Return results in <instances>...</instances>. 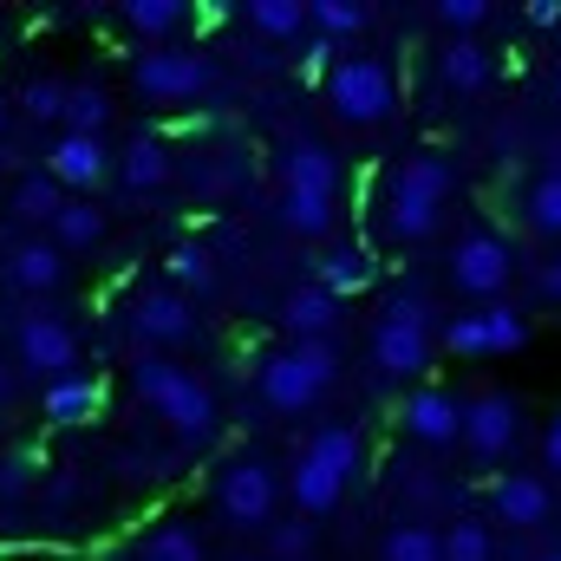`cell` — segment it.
Listing matches in <instances>:
<instances>
[{
  "instance_id": "1",
  "label": "cell",
  "mask_w": 561,
  "mask_h": 561,
  "mask_svg": "<svg viewBox=\"0 0 561 561\" xmlns=\"http://www.w3.org/2000/svg\"><path fill=\"white\" fill-rule=\"evenodd\" d=\"M131 392H138L144 405L163 419V431L176 437V444H209L216 437V392L190 373V366H176L170 353H138L131 359Z\"/></svg>"
},
{
  "instance_id": "2",
  "label": "cell",
  "mask_w": 561,
  "mask_h": 561,
  "mask_svg": "<svg viewBox=\"0 0 561 561\" xmlns=\"http://www.w3.org/2000/svg\"><path fill=\"white\" fill-rule=\"evenodd\" d=\"M333 379H340V346L333 340H294V346L262 353V366H255V392H262V405L280 412V419L313 412Z\"/></svg>"
},
{
  "instance_id": "3",
  "label": "cell",
  "mask_w": 561,
  "mask_h": 561,
  "mask_svg": "<svg viewBox=\"0 0 561 561\" xmlns=\"http://www.w3.org/2000/svg\"><path fill=\"white\" fill-rule=\"evenodd\" d=\"M450 163L437 157V150H419V157H405L392 176H386V236L392 242H424V236H437V222H444V203H450Z\"/></svg>"
},
{
  "instance_id": "4",
  "label": "cell",
  "mask_w": 561,
  "mask_h": 561,
  "mask_svg": "<svg viewBox=\"0 0 561 561\" xmlns=\"http://www.w3.org/2000/svg\"><path fill=\"white\" fill-rule=\"evenodd\" d=\"M353 470H359V431H353V424H320V431L307 437V450L294 457L287 490H294V503H300L307 516H327V510H340Z\"/></svg>"
},
{
  "instance_id": "5",
  "label": "cell",
  "mask_w": 561,
  "mask_h": 561,
  "mask_svg": "<svg viewBox=\"0 0 561 561\" xmlns=\"http://www.w3.org/2000/svg\"><path fill=\"white\" fill-rule=\"evenodd\" d=\"M327 112L340 125H386L399 112V72L373 53H346L333 72H327Z\"/></svg>"
},
{
  "instance_id": "6",
  "label": "cell",
  "mask_w": 561,
  "mask_h": 561,
  "mask_svg": "<svg viewBox=\"0 0 561 561\" xmlns=\"http://www.w3.org/2000/svg\"><path fill=\"white\" fill-rule=\"evenodd\" d=\"M209 503L229 529H275V503H280V483H275V463L262 457H229L209 483Z\"/></svg>"
},
{
  "instance_id": "7",
  "label": "cell",
  "mask_w": 561,
  "mask_h": 561,
  "mask_svg": "<svg viewBox=\"0 0 561 561\" xmlns=\"http://www.w3.org/2000/svg\"><path fill=\"white\" fill-rule=\"evenodd\" d=\"M13 366H20V379H46V386L79 379V340H72V327L53 320V313H20L13 320Z\"/></svg>"
},
{
  "instance_id": "8",
  "label": "cell",
  "mask_w": 561,
  "mask_h": 561,
  "mask_svg": "<svg viewBox=\"0 0 561 561\" xmlns=\"http://www.w3.org/2000/svg\"><path fill=\"white\" fill-rule=\"evenodd\" d=\"M444 346L457 359H496V353H523L529 346V320L496 300V307H470V313H450L444 320Z\"/></svg>"
},
{
  "instance_id": "9",
  "label": "cell",
  "mask_w": 561,
  "mask_h": 561,
  "mask_svg": "<svg viewBox=\"0 0 561 561\" xmlns=\"http://www.w3.org/2000/svg\"><path fill=\"white\" fill-rule=\"evenodd\" d=\"M209 59L203 53H183V46H150L138 53V66H131V85H138V99L150 105H190V99H203L209 92Z\"/></svg>"
},
{
  "instance_id": "10",
  "label": "cell",
  "mask_w": 561,
  "mask_h": 561,
  "mask_svg": "<svg viewBox=\"0 0 561 561\" xmlns=\"http://www.w3.org/2000/svg\"><path fill=\"white\" fill-rule=\"evenodd\" d=\"M450 280H457L477 307H496L503 287L516 280V249H510L496 229H470V236L450 249Z\"/></svg>"
},
{
  "instance_id": "11",
  "label": "cell",
  "mask_w": 561,
  "mask_h": 561,
  "mask_svg": "<svg viewBox=\"0 0 561 561\" xmlns=\"http://www.w3.org/2000/svg\"><path fill=\"white\" fill-rule=\"evenodd\" d=\"M131 333L144 340V353H170V359L203 340L196 307H190V294H176V287H144L138 300H131Z\"/></svg>"
},
{
  "instance_id": "12",
  "label": "cell",
  "mask_w": 561,
  "mask_h": 561,
  "mask_svg": "<svg viewBox=\"0 0 561 561\" xmlns=\"http://www.w3.org/2000/svg\"><path fill=\"white\" fill-rule=\"evenodd\" d=\"M516 437H523V405H516L510 392H477V399H463V450H470L477 463H503V457L516 450Z\"/></svg>"
},
{
  "instance_id": "13",
  "label": "cell",
  "mask_w": 561,
  "mask_h": 561,
  "mask_svg": "<svg viewBox=\"0 0 561 561\" xmlns=\"http://www.w3.org/2000/svg\"><path fill=\"white\" fill-rule=\"evenodd\" d=\"M490 516H496L503 529H516V536L549 529V523H556V490H549V477H536V470H503V477L490 483Z\"/></svg>"
},
{
  "instance_id": "14",
  "label": "cell",
  "mask_w": 561,
  "mask_h": 561,
  "mask_svg": "<svg viewBox=\"0 0 561 561\" xmlns=\"http://www.w3.org/2000/svg\"><path fill=\"white\" fill-rule=\"evenodd\" d=\"M399 424L424 450H450V444H463V399L444 392V386H412L405 405H399Z\"/></svg>"
},
{
  "instance_id": "15",
  "label": "cell",
  "mask_w": 561,
  "mask_h": 561,
  "mask_svg": "<svg viewBox=\"0 0 561 561\" xmlns=\"http://www.w3.org/2000/svg\"><path fill=\"white\" fill-rule=\"evenodd\" d=\"M424 366H431V333L424 327H399V320L373 327V373L379 379H424Z\"/></svg>"
},
{
  "instance_id": "16",
  "label": "cell",
  "mask_w": 561,
  "mask_h": 561,
  "mask_svg": "<svg viewBox=\"0 0 561 561\" xmlns=\"http://www.w3.org/2000/svg\"><path fill=\"white\" fill-rule=\"evenodd\" d=\"M46 176L72 196V190L105 183V176H112V157H105V144H99V138H72V131H59L53 150H46Z\"/></svg>"
},
{
  "instance_id": "17",
  "label": "cell",
  "mask_w": 561,
  "mask_h": 561,
  "mask_svg": "<svg viewBox=\"0 0 561 561\" xmlns=\"http://www.w3.org/2000/svg\"><path fill=\"white\" fill-rule=\"evenodd\" d=\"M66 280V255L46 242V236H20L7 249V287L13 294H53Z\"/></svg>"
},
{
  "instance_id": "18",
  "label": "cell",
  "mask_w": 561,
  "mask_h": 561,
  "mask_svg": "<svg viewBox=\"0 0 561 561\" xmlns=\"http://www.w3.org/2000/svg\"><path fill=\"white\" fill-rule=\"evenodd\" d=\"M280 190H320V196H340V157L313 138L280 144Z\"/></svg>"
},
{
  "instance_id": "19",
  "label": "cell",
  "mask_w": 561,
  "mask_h": 561,
  "mask_svg": "<svg viewBox=\"0 0 561 561\" xmlns=\"http://www.w3.org/2000/svg\"><path fill=\"white\" fill-rule=\"evenodd\" d=\"M66 203H72V196H66L46 170L20 176V183L7 190V216H13V229H53V216H59Z\"/></svg>"
},
{
  "instance_id": "20",
  "label": "cell",
  "mask_w": 561,
  "mask_h": 561,
  "mask_svg": "<svg viewBox=\"0 0 561 561\" xmlns=\"http://www.w3.org/2000/svg\"><path fill=\"white\" fill-rule=\"evenodd\" d=\"M280 327L294 333V340H333V327H340V300L313 280V287H294L287 300H280Z\"/></svg>"
},
{
  "instance_id": "21",
  "label": "cell",
  "mask_w": 561,
  "mask_h": 561,
  "mask_svg": "<svg viewBox=\"0 0 561 561\" xmlns=\"http://www.w3.org/2000/svg\"><path fill=\"white\" fill-rule=\"evenodd\" d=\"M170 176H176V157H170V144H163V138H150V131H144V138H131V144H125L118 183H125L131 196H150V190H163Z\"/></svg>"
},
{
  "instance_id": "22",
  "label": "cell",
  "mask_w": 561,
  "mask_h": 561,
  "mask_svg": "<svg viewBox=\"0 0 561 561\" xmlns=\"http://www.w3.org/2000/svg\"><path fill=\"white\" fill-rule=\"evenodd\" d=\"M39 483H46V457H39V444H13V450L0 457V516L26 510V503L39 496Z\"/></svg>"
},
{
  "instance_id": "23",
  "label": "cell",
  "mask_w": 561,
  "mask_h": 561,
  "mask_svg": "<svg viewBox=\"0 0 561 561\" xmlns=\"http://www.w3.org/2000/svg\"><path fill=\"white\" fill-rule=\"evenodd\" d=\"M379 275V262L366 255V242H333L327 255H320V287L333 294V300H346V294H366Z\"/></svg>"
},
{
  "instance_id": "24",
  "label": "cell",
  "mask_w": 561,
  "mask_h": 561,
  "mask_svg": "<svg viewBox=\"0 0 561 561\" xmlns=\"http://www.w3.org/2000/svg\"><path fill=\"white\" fill-rule=\"evenodd\" d=\"M125 561H203V536L183 516H163V523H150L138 542L125 549Z\"/></svg>"
},
{
  "instance_id": "25",
  "label": "cell",
  "mask_w": 561,
  "mask_h": 561,
  "mask_svg": "<svg viewBox=\"0 0 561 561\" xmlns=\"http://www.w3.org/2000/svg\"><path fill=\"white\" fill-rule=\"evenodd\" d=\"M105 412V386L99 379H59V386H46V419L59 424V431H72V424H92Z\"/></svg>"
},
{
  "instance_id": "26",
  "label": "cell",
  "mask_w": 561,
  "mask_h": 561,
  "mask_svg": "<svg viewBox=\"0 0 561 561\" xmlns=\"http://www.w3.org/2000/svg\"><path fill=\"white\" fill-rule=\"evenodd\" d=\"M437 72H444L450 92H483V85L496 79V59H490V46H477V39H450V46L437 53Z\"/></svg>"
},
{
  "instance_id": "27",
  "label": "cell",
  "mask_w": 561,
  "mask_h": 561,
  "mask_svg": "<svg viewBox=\"0 0 561 561\" xmlns=\"http://www.w3.org/2000/svg\"><path fill=\"white\" fill-rule=\"evenodd\" d=\"M46 242H53L59 255H85V249H99V242H105V209H92V203H79V196H72V203L53 216Z\"/></svg>"
},
{
  "instance_id": "28",
  "label": "cell",
  "mask_w": 561,
  "mask_h": 561,
  "mask_svg": "<svg viewBox=\"0 0 561 561\" xmlns=\"http://www.w3.org/2000/svg\"><path fill=\"white\" fill-rule=\"evenodd\" d=\"M280 222L294 236H333V216H340V196H320V190H280Z\"/></svg>"
},
{
  "instance_id": "29",
  "label": "cell",
  "mask_w": 561,
  "mask_h": 561,
  "mask_svg": "<svg viewBox=\"0 0 561 561\" xmlns=\"http://www.w3.org/2000/svg\"><path fill=\"white\" fill-rule=\"evenodd\" d=\"M105 125H112V92H105L99 79H72V99H66V125H59V131L99 138Z\"/></svg>"
},
{
  "instance_id": "30",
  "label": "cell",
  "mask_w": 561,
  "mask_h": 561,
  "mask_svg": "<svg viewBox=\"0 0 561 561\" xmlns=\"http://www.w3.org/2000/svg\"><path fill=\"white\" fill-rule=\"evenodd\" d=\"M85 503H92V490H85L79 470H46V483H39V516H46L53 529H66Z\"/></svg>"
},
{
  "instance_id": "31",
  "label": "cell",
  "mask_w": 561,
  "mask_h": 561,
  "mask_svg": "<svg viewBox=\"0 0 561 561\" xmlns=\"http://www.w3.org/2000/svg\"><path fill=\"white\" fill-rule=\"evenodd\" d=\"M379 556H386V561H444V536H437L424 516H405V523H392V529H386Z\"/></svg>"
},
{
  "instance_id": "32",
  "label": "cell",
  "mask_w": 561,
  "mask_h": 561,
  "mask_svg": "<svg viewBox=\"0 0 561 561\" xmlns=\"http://www.w3.org/2000/svg\"><path fill=\"white\" fill-rule=\"evenodd\" d=\"M125 26L144 39H170L190 26V0H125Z\"/></svg>"
},
{
  "instance_id": "33",
  "label": "cell",
  "mask_w": 561,
  "mask_h": 561,
  "mask_svg": "<svg viewBox=\"0 0 561 561\" xmlns=\"http://www.w3.org/2000/svg\"><path fill=\"white\" fill-rule=\"evenodd\" d=\"M307 26L340 46V39H353V33L373 26V7H359V0H313V7H307Z\"/></svg>"
},
{
  "instance_id": "34",
  "label": "cell",
  "mask_w": 561,
  "mask_h": 561,
  "mask_svg": "<svg viewBox=\"0 0 561 561\" xmlns=\"http://www.w3.org/2000/svg\"><path fill=\"white\" fill-rule=\"evenodd\" d=\"M66 99H72V79L39 72V79L20 85V118H33V125H66Z\"/></svg>"
},
{
  "instance_id": "35",
  "label": "cell",
  "mask_w": 561,
  "mask_h": 561,
  "mask_svg": "<svg viewBox=\"0 0 561 561\" xmlns=\"http://www.w3.org/2000/svg\"><path fill=\"white\" fill-rule=\"evenodd\" d=\"M249 20H255L262 39H300L307 33V0H255Z\"/></svg>"
},
{
  "instance_id": "36",
  "label": "cell",
  "mask_w": 561,
  "mask_h": 561,
  "mask_svg": "<svg viewBox=\"0 0 561 561\" xmlns=\"http://www.w3.org/2000/svg\"><path fill=\"white\" fill-rule=\"evenodd\" d=\"M444 561H503V556H496V536H490V523H470V516H457V523L444 529Z\"/></svg>"
},
{
  "instance_id": "37",
  "label": "cell",
  "mask_w": 561,
  "mask_h": 561,
  "mask_svg": "<svg viewBox=\"0 0 561 561\" xmlns=\"http://www.w3.org/2000/svg\"><path fill=\"white\" fill-rule=\"evenodd\" d=\"M523 222L536 229V236H561V176H536L529 183V196H523Z\"/></svg>"
},
{
  "instance_id": "38",
  "label": "cell",
  "mask_w": 561,
  "mask_h": 561,
  "mask_svg": "<svg viewBox=\"0 0 561 561\" xmlns=\"http://www.w3.org/2000/svg\"><path fill=\"white\" fill-rule=\"evenodd\" d=\"M379 320H399V327H424V333H431L437 300L424 294L419 280H405V287H392V294H386V313H379Z\"/></svg>"
},
{
  "instance_id": "39",
  "label": "cell",
  "mask_w": 561,
  "mask_h": 561,
  "mask_svg": "<svg viewBox=\"0 0 561 561\" xmlns=\"http://www.w3.org/2000/svg\"><path fill=\"white\" fill-rule=\"evenodd\" d=\"M163 268H170V287H176V294H183V287H209V280H216V262H209V249H203V242H176Z\"/></svg>"
},
{
  "instance_id": "40",
  "label": "cell",
  "mask_w": 561,
  "mask_h": 561,
  "mask_svg": "<svg viewBox=\"0 0 561 561\" xmlns=\"http://www.w3.org/2000/svg\"><path fill=\"white\" fill-rule=\"evenodd\" d=\"M307 556H313V529H307V523H275L268 561H307Z\"/></svg>"
},
{
  "instance_id": "41",
  "label": "cell",
  "mask_w": 561,
  "mask_h": 561,
  "mask_svg": "<svg viewBox=\"0 0 561 561\" xmlns=\"http://www.w3.org/2000/svg\"><path fill=\"white\" fill-rule=\"evenodd\" d=\"M437 20H444L457 39H470V33L490 20V0H437Z\"/></svg>"
},
{
  "instance_id": "42",
  "label": "cell",
  "mask_w": 561,
  "mask_h": 561,
  "mask_svg": "<svg viewBox=\"0 0 561 561\" xmlns=\"http://www.w3.org/2000/svg\"><path fill=\"white\" fill-rule=\"evenodd\" d=\"M333 53H340L333 39H313V46H300V79H307V85H327V72L340 66Z\"/></svg>"
},
{
  "instance_id": "43",
  "label": "cell",
  "mask_w": 561,
  "mask_h": 561,
  "mask_svg": "<svg viewBox=\"0 0 561 561\" xmlns=\"http://www.w3.org/2000/svg\"><path fill=\"white\" fill-rule=\"evenodd\" d=\"M190 20H196V26H229L236 7H229V0H203V7H190Z\"/></svg>"
},
{
  "instance_id": "44",
  "label": "cell",
  "mask_w": 561,
  "mask_h": 561,
  "mask_svg": "<svg viewBox=\"0 0 561 561\" xmlns=\"http://www.w3.org/2000/svg\"><path fill=\"white\" fill-rule=\"evenodd\" d=\"M529 26H561V0H529Z\"/></svg>"
},
{
  "instance_id": "45",
  "label": "cell",
  "mask_w": 561,
  "mask_h": 561,
  "mask_svg": "<svg viewBox=\"0 0 561 561\" xmlns=\"http://www.w3.org/2000/svg\"><path fill=\"white\" fill-rule=\"evenodd\" d=\"M542 463L561 470V412H556V424H549V437H542Z\"/></svg>"
},
{
  "instance_id": "46",
  "label": "cell",
  "mask_w": 561,
  "mask_h": 561,
  "mask_svg": "<svg viewBox=\"0 0 561 561\" xmlns=\"http://www.w3.org/2000/svg\"><path fill=\"white\" fill-rule=\"evenodd\" d=\"M13 392H20V366L0 359V405H13Z\"/></svg>"
},
{
  "instance_id": "47",
  "label": "cell",
  "mask_w": 561,
  "mask_h": 561,
  "mask_svg": "<svg viewBox=\"0 0 561 561\" xmlns=\"http://www.w3.org/2000/svg\"><path fill=\"white\" fill-rule=\"evenodd\" d=\"M542 294H549V300H561V255L542 268Z\"/></svg>"
},
{
  "instance_id": "48",
  "label": "cell",
  "mask_w": 561,
  "mask_h": 561,
  "mask_svg": "<svg viewBox=\"0 0 561 561\" xmlns=\"http://www.w3.org/2000/svg\"><path fill=\"white\" fill-rule=\"evenodd\" d=\"M7 112H13V105H7V92H0V131H7Z\"/></svg>"
},
{
  "instance_id": "49",
  "label": "cell",
  "mask_w": 561,
  "mask_h": 561,
  "mask_svg": "<svg viewBox=\"0 0 561 561\" xmlns=\"http://www.w3.org/2000/svg\"><path fill=\"white\" fill-rule=\"evenodd\" d=\"M529 561H561V549H542V556H529Z\"/></svg>"
},
{
  "instance_id": "50",
  "label": "cell",
  "mask_w": 561,
  "mask_h": 561,
  "mask_svg": "<svg viewBox=\"0 0 561 561\" xmlns=\"http://www.w3.org/2000/svg\"><path fill=\"white\" fill-rule=\"evenodd\" d=\"M556 105H561V72H556Z\"/></svg>"
},
{
  "instance_id": "51",
  "label": "cell",
  "mask_w": 561,
  "mask_h": 561,
  "mask_svg": "<svg viewBox=\"0 0 561 561\" xmlns=\"http://www.w3.org/2000/svg\"><path fill=\"white\" fill-rule=\"evenodd\" d=\"M236 561H268V556H236Z\"/></svg>"
},
{
  "instance_id": "52",
  "label": "cell",
  "mask_w": 561,
  "mask_h": 561,
  "mask_svg": "<svg viewBox=\"0 0 561 561\" xmlns=\"http://www.w3.org/2000/svg\"><path fill=\"white\" fill-rule=\"evenodd\" d=\"M556 516H561V503H556Z\"/></svg>"
}]
</instances>
